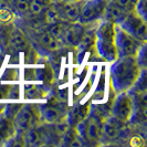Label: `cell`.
I'll return each mask as SVG.
<instances>
[{
	"instance_id": "1",
	"label": "cell",
	"mask_w": 147,
	"mask_h": 147,
	"mask_svg": "<svg viewBox=\"0 0 147 147\" xmlns=\"http://www.w3.org/2000/svg\"><path fill=\"white\" fill-rule=\"evenodd\" d=\"M144 70L145 67H142L136 57H121L113 61L110 76L115 93L131 91L140 80Z\"/></svg>"
},
{
	"instance_id": "2",
	"label": "cell",
	"mask_w": 147,
	"mask_h": 147,
	"mask_svg": "<svg viewBox=\"0 0 147 147\" xmlns=\"http://www.w3.org/2000/svg\"><path fill=\"white\" fill-rule=\"evenodd\" d=\"M95 48L97 54L107 62L117 59L115 44V23L102 19L97 23L95 31Z\"/></svg>"
},
{
	"instance_id": "3",
	"label": "cell",
	"mask_w": 147,
	"mask_h": 147,
	"mask_svg": "<svg viewBox=\"0 0 147 147\" xmlns=\"http://www.w3.org/2000/svg\"><path fill=\"white\" fill-rule=\"evenodd\" d=\"M102 119L95 113L90 112L88 117L79 122L75 128L82 137V140L86 143L97 144L102 140Z\"/></svg>"
},
{
	"instance_id": "4",
	"label": "cell",
	"mask_w": 147,
	"mask_h": 147,
	"mask_svg": "<svg viewBox=\"0 0 147 147\" xmlns=\"http://www.w3.org/2000/svg\"><path fill=\"white\" fill-rule=\"evenodd\" d=\"M115 44L117 50V58H121L136 57L146 43L138 41L124 29H122L118 24H115Z\"/></svg>"
},
{
	"instance_id": "5",
	"label": "cell",
	"mask_w": 147,
	"mask_h": 147,
	"mask_svg": "<svg viewBox=\"0 0 147 147\" xmlns=\"http://www.w3.org/2000/svg\"><path fill=\"white\" fill-rule=\"evenodd\" d=\"M41 110L40 105L27 104L21 105L19 111L13 116V123L18 129V132L24 133L29 128L37 126L41 123Z\"/></svg>"
},
{
	"instance_id": "6",
	"label": "cell",
	"mask_w": 147,
	"mask_h": 147,
	"mask_svg": "<svg viewBox=\"0 0 147 147\" xmlns=\"http://www.w3.org/2000/svg\"><path fill=\"white\" fill-rule=\"evenodd\" d=\"M135 114V98L131 91L118 93L112 105V115L121 122H129Z\"/></svg>"
},
{
	"instance_id": "7",
	"label": "cell",
	"mask_w": 147,
	"mask_h": 147,
	"mask_svg": "<svg viewBox=\"0 0 147 147\" xmlns=\"http://www.w3.org/2000/svg\"><path fill=\"white\" fill-rule=\"evenodd\" d=\"M118 26L122 29L125 30L126 32H128L135 39H137L138 41L146 43V39H147L146 19H144L143 17H140L134 10L129 11L125 16V18L118 23Z\"/></svg>"
},
{
	"instance_id": "8",
	"label": "cell",
	"mask_w": 147,
	"mask_h": 147,
	"mask_svg": "<svg viewBox=\"0 0 147 147\" xmlns=\"http://www.w3.org/2000/svg\"><path fill=\"white\" fill-rule=\"evenodd\" d=\"M107 2L109 0H83L79 22L85 26L101 21L105 15Z\"/></svg>"
},
{
	"instance_id": "9",
	"label": "cell",
	"mask_w": 147,
	"mask_h": 147,
	"mask_svg": "<svg viewBox=\"0 0 147 147\" xmlns=\"http://www.w3.org/2000/svg\"><path fill=\"white\" fill-rule=\"evenodd\" d=\"M55 10L58 12L60 20L65 22H76L79 21V18L81 15L82 5H83V0L82 1H76V2H58L54 3Z\"/></svg>"
},
{
	"instance_id": "10",
	"label": "cell",
	"mask_w": 147,
	"mask_h": 147,
	"mask_svg": "<svg viewBox=\"0 0 147 147\" xmlns=\"http://www.w3.org/2000/svg\"><path fill=\"white\" fill-rule=\"evenodd\" d=\"M84 31H85V26L79 21L67 22L61 37V42L65 43L69 47L78 48L83 38Z\"/></svg>"
},
{
	"instance_id": "11",
	"label": "cell",
	"mask_w": 147,
	"mask_h": 147,
	"mask_svg": "<svg viewBox=\"0 0 147 147\" xmlns=\"http://www.w3.org/2000/svg\"><path fill=\"white\" fill-rule=\"evenodd\" d=\"M40 110H41V116L42 119L45 122L53 124L55 122H58L60 119L64 118L67 115L64 109L62 106V104L59 101H57L55 103H49L44 104V105H40Z\"/></svg>"
},
{
	"instance_id": "12",
	"label": "cell",
	"mask_w": 147,
	"mask_h": 147,
	"mask_svg": "<svg viewBox=\"0 0 147 147\" xmlns=\"http://www.w3.org/2000/svg\"><path fill=\"white\" fill-rule=\"evenodd\" d=\"M18 133L13 119L5 113L0 114V145H9Z\"/></svg>"
},
{
	"instance_id": "13",
	"label": "cell",
	"mask_w": 147,
	"mask_h": 147,
	"mask_svg": "<svg viewBox=\"0 0 147 147\" xmlns=\"http://www.w3.org/2000/svg\"><path fill=\"white\" fill-rule=\"evenodd\" d=\"M123 122H121L118 118L113 116L111 114L110 116L102 119V138L105 137L106 140H115L121 134V131L123 128Z\"/></svg>"
},
{
	"instance_id": "14",
	"label": "cell",
	"mask_w": 147,
	"mask_h": 147,
	"mask_svg": "<svg viewBox=\"0 0 147 147\" xmlns=\"http://www.w3.org/2000/svg\"><path fill=\"white\" fill-rule=\"evenodd\" d=\"M48 138H49V134L47 133L43 126H40V124L37 126H33L24 132L26 145H29V146L45 145Z\"/></svg>"
},
{
	"instance_id": "15",
	"label": "cell",
	"mask_w": 147,
	"mask_h": 147,
	"mask_svg": "<svg viewBox=\"0 0 147 147\" xmlns=\"http://www.w3.org/2000/svg\"><path fill=\"white\" fill-rule=\"evenodd\" d=\"M127 13H128V11L124 10L123 8L118 7L117 5L111 2L110 0H109L106 9H105V15H104L103 19H106V20L113 22L115 24H118L119 22L125 18V16Z\"/></svg>"
},
{
	"instance_id": "16",
	"label": "cell",
	"mask_w": 147,
	"mask_h": 147,
	"mask_svg": "<svg viewBox=\"0 0 147 147\" xmlns=\"http://www.w3.org/2000/svg\"><path fill=\"white\" fill-rule=\"evenodd\" d=\"M8 42L16 51H22L28 48V40L26 39L21 30H19L18 28H13L11 30L8 37Z\"/></svg>"
},
{
	"instance_id": "17",
	"label": "cell",
	"mask_w": 147,
	"mask_h": 147,
	"mask_svg": "<svg viewBox=\"0 0 147 147\" xmlns=\"http://www.w3.org/2000/svg\"><path fill=\"white\" fill-rule=\"evenodd\" d=\"M37 41L42 48H44L45 50H49V51H55L60 47V41H58L55 38L52 37L48 32V30L39 32Z\"/></svg>"
},
{
	"instance_id": "18",
	"label": "cell",
	"mask_w": 147,
	"mask_h": 147,
	"mask_svg": "<svg viewBox=\"0 0 147 147\" xmlns=\"http://www.w3.org/2000/svg\"><path fill=\"white\" fill-rule=\"evenodd\" d=\"M53 3V0H31L28 9V13L32 17L44 15L45 10Z\"/></svg>"
},
{
	"instance_id": "19",
	"label": "cell",
	"mask_w": 147,
	"mask_h": 147,
	"mask_svg": "<svg viewBox=\"0 0 147 147\" xmlns=\"http://www.w3.org/2000/svg\"><path fill=\"white\" fill-rule=\"evenodd\" d=\"M31 0H12L13 11L18 15H26L28 13V9Z\"/></svg>"
},
{
	"instance_id": "20",
	"label": "cell",
	"mask_w": 147,
	"mask_h": 147,
	"mask_svg": "<svg viewBox=\"0 0 147 147\" xmlns=\"http://www.w3.org/2000/svg\"><path fill=\"white\" fill-rule=\"evenodd\" d=\"M15 19V12L9 9L8 7H1L0 8V23L7 24L12 22Z\"/></svg>"
},
{
	"instance_id": "21",
	"label": "cell",
	"mask_w": 147,
	"mask_h": 147,
	"mask_svg": "<svg viewBox=\"0 0 147 147\" xmlns=\"http://www.w3.org/2000/svg\"><path fill=\"white\" fill-rule=\"evenodd\" d=\"M134 11L136 13H138L140 17H143L144 19H146V0H137Z\"/></svg>"
},
{
	"instance_id": "22",
	"label": "cell",
	"mask_w": 147,
	"mask_h": 147,
	"mask_svg": "<svg viewBox=\"0 0 147 147\" xmlns=\"http://www.w3.org/2000/svg\"><path fill=\"white\" fill-rule=\"evenodd\" d=\"M42 91H40L37 86H32L31 88H27V96L28 97H32V98H37L41 96Z\"/></svg>"
},
{
	"instance_id": "23",
	"label": "cell",
	"mask_w": 147,
	"mask_h": 147,
	"mask_svg": "<svg viewBox=\"0 0 147 147\" xmlns=\"http://www.w3.org/2000/svg\"><path fill=\"white\" fill-rule=\"evenodd\" d=\"M63 1H66V2H76V1H82V0H63Z\"/></svg>"
}]
</instances>
